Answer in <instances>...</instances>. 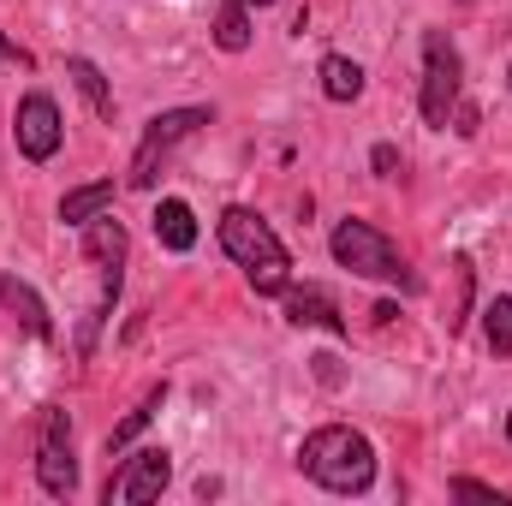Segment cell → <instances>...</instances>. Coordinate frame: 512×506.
Segmentation results:
<instances>
[{"instance_id": "obj_1", "label": "cell", "mask_w": 512, "mask_h": 506, "mask_svg": "<svg viewBox=\"0 0 512 506\" xmlns=\"http://www.w3.org/2000/svg\"><path fill=\"white\" fill-rule=\"evenodd\" d=\"M298 471L328 495H364L376 483V447L352 423H322L298 447Z\"/></svg>"}, {"instance_id": "obj_2", "label": "cell", "mask_w": 512, "mask_h": 506, "mask_svg": "<svg viewBox=\"0 0 512 506\" xmlns=\"http://www.w3.org/2000/svg\"><path fill=\"white\" fill-rule=\"evenodd\" d=\"M221 245L227 256L245 268V280H251L256 298H280L286 286H292V256L280 245V233L256 215V209H221Z\"/></svg>"}, {"instance_id": "obj_3", "label": "cell", "mask_w": 512, "mask_h": 506, "mask_svg": "<svg viewBox=\"0 0 512 506\" xmlns=\"http://www.w3.org/2000/svg\"><path fill=\"white\" fill-rule=\"evenodd\" d=\"M334 262L352 268L358 280H382V286H405V292L417 286V274L399 256V245L387 239L382 227H370V221H340L334 227Z\"/></svg>"}, {"instance_id": "obj_4", "label": "cell", "mask_w": 512, "mask_h": 506, "mask_svg": "<svg viewBox=\"0 0 512 506\" xmlns=\"http://www.w3.org/2000/svg\"><path fill=\"white\" fill-rule=\"evenodd\" d=\"M459 90H465V60H459L453 36L447 30H423V96H417V108H423V120L435 131L453 126Z\"/></svg>"}, {"instance_id": "obj_5", "label": "cell", "mask_w": 512, "mask_h": 506, "mask_svg": "<svg viewBox=\"0 0 512 506\" xmlns=\"http://www.w3.org/2000/svg\"><path fill=\"white\" fill-rule=\"evenodd\" d=\"M209 120H215L209 108H167V114H155V120L143 126V143H137V155H131V173H126L131 191H155V179H161L167 155H173L185 137H197V131L209 126Z\"/></svg>"}, {"instance_id": "obj_6", "label": "cell", "mask_w": 512, "mask_h": 506, "mask_svg": "<svg viewBox=\"0 0 512 506\" xmlns=\"http://www.w3.org/2000/svg\"><path fill=\"white\" fill-rule=\"evenodd\" d=\"M36 483H42V495H54V501H72V495H78L72 417H66L60 405H42V423H36Z\"/></svg>"}, {"instance_id": "obj_7", "label": "cell", "mask_w": 512, "mask_h": 506, "mask_svg": "<svg viewBox=\"0 0 512 506\" xmlns=\"http://www.w3.org/2000/svg\"><path fill=\"white\" fill-rule=\"evenodd\" d=\"M12 143H18L24 161H54V155H60V143H66V120H60L54 96L30 90V96L18 102V114H12Z\"/></svg>"}, {"instance_id": "obj_8", "label": "cell", "mask_w": 512, "mask_h": 506, "mask_svg": "<svg viewBox=\"0 0 512 506\" xmlns=\"http://www.w3.org/2000/svg\"><path fill=\"white\" fill-rule=\"evenodd\" d=\"M167 477H173V459H167V447H137L126 465L108 477L102 501H108V506H143V501H155V495L167 489Z\"/></svg>"}, {"instance_id": "obj_9", "label": "cell", "mask_w": 512, "mask_h": 506, "mask_svg": "<svg viewBox=\"0 0 512 506\" xmlns=\"http://www.w3.org/2000/svg\"><path fill=\"white\" fill-rule=\"evenodd\" d=\"M280 298H286V322H292V328H328V334H346V316H340V304H334L328 286H286Z\"/></svg>"}, {"instance_id": "obj_10", "label": "cell", "mask_w": 512, "mask_h": 506, "mask_svg": "<svg viewBox=\"0 0 512 506\" xmlns=\"http://www.w3.org/2000/svg\"><path fill=\"white\" fill-rule=\"evenodd\" d=\"M0 310L18 316V328H24L30 340H54V316H48V304H42V292H36L30 280L0 274Z\"/></svg>"}, {"instance_id": "obj_11", "label": "cell", "mask_w": 512, "mask_h": 506, "mask_svg": "<svg viewBox=\"0 0 512 506\" xmlns=\"http://www.w3.org/2000/svg\"><path fill=\"white\" fill-rule=\"evenodd\" d=\"M149 221H155V239H161L167 251H191V245H197V215H191V203H179V197H161Z\"/></svg>"}, {"instance_id": "obj_12", "label": "cell", "mask_w": 512, "mask_h": 506, "mask_svg": "<svg viewBox=\"0 0 512 506\" xmlns=\"http://www.w3.org/2000/svg\"><path fill=\"white\" fill-rule=\"evenodd\" d=\"M114 209V179H96V185H78V191H66L60 197V221L66 227H90L96 215H108Z\"/></svg>"}, {"instance_id": "obj_13", "label": "cell", "mask_w": 512, "mask_h": 506, "mask_svg": "<svg viewBox=\"0 0 512 506\" xmlns=\"http://www.w3.org/2000/svg\"><path fill=\"white\" fill-rule=\"evenodd\" d=\"M161 405H167V381H161V387H149V393H143V399L131 405L126 417L114 423V435H108V453H126L131 441H137V435H143V429L155 423V411H161Z\"/></svg>"}, {"instance_id": "obj_14", "label": "cell", "mask_w": 512, "mask_h": 506, "mask_svg": "<svg viewBox=\"0 0 512 506\" xmlns=\"http://www.w3.org/2000/svg\"><path fill=\"white\" fill-rule=\"evenodd\" d=\"M322 96L328 102H358L364 96V66L346 60V54H328L322 60Z\"/></svg>"}, {"instance_id": "obj_15", "label": "cell", "mask_w": 512, "mask_h": 506, "mask_svg": "<svg viewBox=\"0 0 512 506\" xmlns=\"http://www.w3.org/2000/svg\"><path fill=\"white\" fill-rule=\"evenodd\" d=\"M66 72H72V84L84 90V102L96 108V120H114V90H108L102 66H96V60H84V54H72V60H66Z\"/></svg>"}, {"instance_id": "obj_16", "label": "cell", "mask_w": 512, "mask_h": 506, "mask_svg": "<svg viewBox=\"0 0 512 506\" xmlns=\"http://www.w3.org/2000/svg\"><path fill=\"white\" fill-rule=\"evenodd\" d=\"M215 48H227V54H245V48H251V6H245V0H227V6H221V18H215Z\"/></svg>"}, {"instance_id": "obj_17", "label": "cell", "mask_w": 512, "mask_h": 506, "mask_svg": "<svg viewBox=\"0 0 512 506\" xmlns=\"http://www.w3.org/2000/svg\"><path fill=\"white\" fill-rule=\"evenodd\" d=\"M489 352H512V298H495L489 304Z\"/></svg>"}, {"instance_id": "obj_18", "label": "cell", "mask_w": 512, "mask_h": 506, "mask_svg": "<svg viewBox=\"0 0 512 506\" xmlns=\"http://www.w3.org/2000/svg\"><path fill=\"white\" fill-rule=\"evenodd\" d=\"M453 501H483V506H507L501 489H489V483H477V477H453Z\"/></svg>"}, {"instance_id": "obj_19", "label": "cell", "mask_w": 512, "mask_h": 506, "mask_svg": "<svg viewBox=\"0 0 512 506\" xmlns=\"http://www.w3.org/2000/svg\"><path fill=\"white\" fill-rule=\"evenodd\" d=\"M370 167H376L382 179H393V167H399V149H393V143H376V149H370Z\"/></svg>"}, {"instance_id": "obj_20", "label": "cell", "mask_w": 512, "mask_h": 506, "mask_svg": "<svg viewBox=\"0 0 512 506\" xmlns=\"http://www.w3.org/2000/svg\"><path fill=\"white\" fill-rule=\"evenodd\" d=\"M245 6H274V0H245Z\"/></svg>"}, {"instance_id": "obj_21", "label": "cell", "mask_w": 512, "mask_h": 506, "mask_svg": "<svg viewBox=\"0 0 512 506\" xmlns=\"http://www.w3.org/2000/svg\"><path fill=\"white\" fill-rule=\"evenodd\" d=\"M507 441H512V411H507Z\"/></svg>"}, {"instance_id": "obj_22", "label": "cell", "mask_w": 512, "mask_h": 506, "mask_svg": "<svg viewBox=\"0 0 512 506\" xmlns=\"http://www.w3.org/2000/svg\"><path fill=\"white\" fill-rule=\"evenodd\" d=\"M507 84H512V66H507Z\"/></svg>"}]
</instances>
